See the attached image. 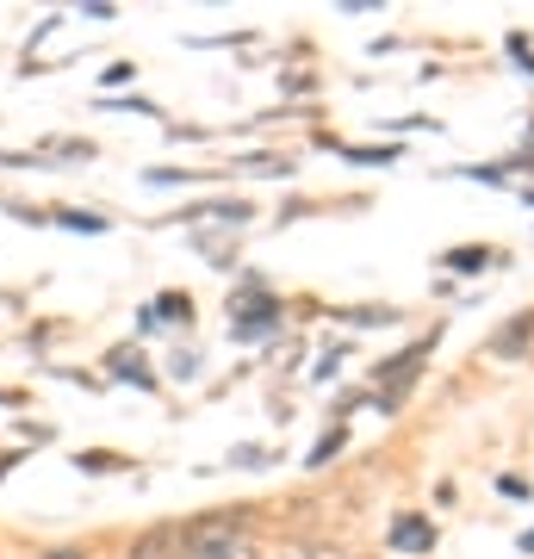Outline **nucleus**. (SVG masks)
<instances>
[{
    "instance_id": "6e6552de",
    "label": "nucleus",
    "mask_w": 534,
    "mask_h": 559,
    "mask_svg": "<svg viewBox=\"0 0 534 559\" xmlns=\"http://www.w3.org/2000/svg\"><path fill=\"white\" fill-rule=\"evenodd\" d=\"M529 336H534V318H510L503 330H497V342H491V348H497V355H515V348H522Z\"/></svg>"
},
{
    "instance_id": "423d86ee",
    "label": "nucleus",
    "mask_w": 534,
    "mask_h": 559,
    "mask_svg": "<svg viewBox=\"0 0 534 559\" xmlns=\"http://www.w3.org/2000/svg\"><path fill=\"white\" fill-rule=\"evenodd\" d=\"M106 373H112V380H131V385H143V392L156 385V373L143 367V355H138V348H112V355H106Z\"/></svg>"
},
{
    "instance_id": "4468645a",
    "label": "nucleus",
    "mask_w": 534,
    "mask_h": 559,
    "mask_svg": "<svg viewBox=\"0 0 534 559\" xmlns=\"http://www.w3.org/2000/svg\"><path fill=\"white\" fill-rule=\"evenodd\" d=\"M348 156H355V162H397V150H392V143H379V150H348Z\"/></svg>"
},
{
    "instance_id": "9b49d317",
    "label": "nucleus",
    "mask_w": 534,
    "mask_h": 559,
    "mask_svg": "<svg viewBox=\"0 0 534 559\" xmlns=\"http://www.w3.org/2000/svg\"><path fill=\"white\" fill-rule=\"evenodd\" d=\"M336 448H342V429H330V436L317 441V448H311L305 460H311V466H323V460H336Z\"/></svg>"
},
{
    "instance_id": "7ed1b4c3",
    "label": "nucleus",
    "mask_w": 534,
    "mask_h": 559,
    "mask_svg": "<svg viewBox=\"0 0 534 559\" xmlns=\"http://www.w3.org/2000/svg\"><path fill=\"white\" fill-rule=\"evenodd\" d=\"M268 330H280V299H268V293H242V299L230 305V336L256 342V336H268Z\"/></svg>"
},
{
    "instance_id": "f8f14e48",
    "label": "nucleus",
    "mask_w": 534,
    "mask_h": 559,
    "mask_svg": "<svg viewBox=\"0 0 534 559\" xmlns=\"http://www.w3.org/2000/svg\"><path fill=\"white\" fill-rule=\"evenodd\" d=\"M62 230H106V218H87V212H57Z\"/></svg>"
},
{
    "instance_id": "dca6fc26",
    "label": "nucleus",
    "mask_w": 534,
    "mask_h": 559,
    "mask_svg": "<svg viewBox=\"0 0 534 559\" xmlns=\"http://www.w3.org/2000/svg\"><path fill=\"white\" fill-rule=\"evenodd\" d=\"M44 559H87L81 547H57V554H44Z\"/></svg>"
},
{
    "instance_id": "ddd939ff",
    "label": "nucleus",
    "mask_w": 534,
    "mask_h": 559,
    "mask_svg": "<svg viewBox=\"0 0 534 559\" xmlns=\"http://www.w3.org/2000/svg\"><path fill=\"white\" fill-rule=\"evenodd\" d=\"M193 373H199V355H193V348H180V355H175V380H193Z\"/></svg>"
},
{
    "instance_id": "f3484780",
    "label": "nucleus",
    "mask_w": 534,
    "mask_h": 559,
    "mask_svg": "<svg viewBox=\"0 0 534 559\" xmlns=\"http://www.w3.org/2000/svg\"><path fill=\"white\" fill-rule=\"evenodd\" d=\"M522 554H534V535H522Z\"/></svg>"
},
{
    "instance_id": "0eeeda50",
    "label": "nucleus",
    "mask_w": 534,
    "mask_h": 559,
    "mask_svg": "<svg viewBox=\"0 0 534 559\" xmlns=\"http://www.w3.org/2000/svg\"><path fill=\"white\" fill-rule=\"evenodd\" d=\"M143 323H193V299H187V293H162L156 311H150Z\"/></svg>"
},
{
    "instance_id": "20e7f679",
    "label": "nucleus",
    "mask_w": 534,
    "mask_h": 559,
    "mask_svg": "<svg viewBox=\"0 0 534 559\" xmlns=\"http://www.w3.org/2000/svg\"><path fill=\"white\" fill-rule=\"evenodd\" d=\"M124 559H193V547H187V528H150L131 540Z\"/></svg>"
},
{
    "instance_id": "9d476101",
    "label": "nucleus",
    "mask_w": 534,
    "mask_h": 559,
    "mask_svg": "<svg viewBox=\"0 0 534 559\" xmlns=\"http://www.w3.org/2000/svg\"><path fill=\"white\" fill-rule=\"evenodd\" d=\"M75 466L81 473H124V460H112V454H75Z\"/></svg>"
},
{
    "instance_id": "1a4fd4ad",
    "label": "nucleus",
    "mask_w": 534,
    "mask_h": 559,
    "mask_svg": "<svg viewBox=\"0 0 534 559\" xmlns=\"http://www.w3.org/2000/svg\"><path fill=\"white\" fill-rule=\"evenodd\" d=\"M485 261H491V249H454V255H448V267L473 274V267H485Z\"/></svg>"
},
{
    "instance_id": "39448f33",
    "label": "nucleus",
    "mask_w": 534,
    "mask_h": 559,
    "mask_svg": "<svg viewBox=\"0 0 534 559\" xmlns=\"http://www.w3.org/2000/svg\"><path fill=\"white\" fill-rule=\"evenodd\" d=\"M429 547H436L429 516H392V554H429Z\"/></svg>"
},
{
    "instance_id": "f257e3e1",
    "label": "nucleus",
    "mask_w": 534,
    "mask_h": 559,
    "mask_svg": "<svg viewBox=\"0 0 534 559\" xmlns=\"http://www.w3.org/2000/svg\"><path fill=\"white\" fill-rule=\"evenodd\" d=\"M187 547H193V559H249V547H242V516H205L187 528Z\"/></svg>"
},
{
    "instance_id": "2eb2a0df",
    "label": "nucleus",
    "mask_w": 534,
    "mask_h": 559,
    "mask_svg": "<svg viewBox=\"0 0 534 559\" xmlns=\"http://www.w3.org/2000/svg\"><path fill=\"white\" fill-rule=\"evenodd\" d=\"M261 460H268L261 448H237V454H230V466H261Z\"/></svg>"
},
{
    "instance_id": "f03ea898",
    "label": "nucleus",
    "mask_w": 534,
    "mask_h": 559,
    "mask_svg": "<svg viewBox=\"0 0 534 559\" xmlns=\"http://www.w3.org/2000/svg\"><path fill=\"white\" fill-rule=\"evenodd\" d=\"M429 348H436V330H429L423 342H411L404 355H397V360H385V367L373 373V380H379V392H385V404H379V411H397V399H404V385H411L416 373H423V360H429Z\"/></svg>"
}]
</instances>
